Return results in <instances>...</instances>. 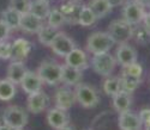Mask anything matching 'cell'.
<instances>
[{"mask_svg": "<svg viewBox=\"0 0 150 130\" xmlns=\"http://www.w3.org/2000/svg\"><path fill=\"white\" fill-rule=\"evenodd\" d=\"M122 74H126L129 76H132V78H138L141 79L142 78V74H143V67L138 62H133L129 66L124 67V71H122Z\"/></svg>", "mask_w": 150, "mask_h": 130, "instance_id": "31", "label": "cell"}, {"mask_svg": "<svg viewBox=\"0 0 150 130\" xmlns=\"http://www.w3.org/2000/svg\"><path fill=\"white\" fill-rule=\"evenodd\" d=\"M0 130H15V129L6 125V124H3V125H0Z\"/></svg>", "mask_w": 150, "mask_h": 130, "instance_id": "40", "label": "cell"}, {"mask_svg": "<svg viewBox=\"0 0 150 130\" xmlns=\"http://www.w3.org/2000/svg\"><path fill=\"white\" fill-rule=\"evenodd\" d=\"M82 7H83V4L79 0H69L67 3L62 4L59 10L61 11L62 16L65 18V23L74 25V24H78V18H79Z\"/></svg>", "mask_w": 150, "mask_h": 130, "instance_id": "9", "label": "cell"}, {"mask_svg": "<svg viewBox=\"0 0 150 130\" xmlns=\"http://www.w3.org/2000/svg\"><path fill=\"white\" fill-rule=\"evenodd\" d=\"M139 117H141L143 124L149 125L150 124V109H143L139 112Z\"/></svg>", "mask_w": 150, "mask_h": 130, "instance_id": "36", "label": "cell"}, {"mask_svg": "<svg viewBox=\"0 0 150 130\" xmlns=\"http://www.w3.org/2000/svg\"><path fill=\"white\" fill-rule=\"evenodd\" d=\"M82 71L73 68L69 64L61 66V82H64L67 86H77L82 81Z\"/></svg>", "mask_w": 150, "mask_h": 130, "instance_id": "19", "label": "cell"}, {"mask_svg": "<svg viewBox=\"0 0 150 130\" xmlns=\"http://www.w3.org/2000/svg\"><path fill=\"white\" fill-rule=\"evenodd\" d=\"M107 1L109 3V5L112 6V8L113 7H115V6H120V5H122L126 0H107Z\"/></svg>", "mask_w": 150, "mask_h": 130, "instance_id": "38", "label": "cell"}, {"mask_svg": "<svg viewBox=\"0 0 150 130\" xmlns=\"http://www.w3.org/2000/svg\"><path fill=\"white\" fill-rule=\"evenodd\" d=\"M5 124L4 123V111H0V125Z\"/></svg>", "mask_w": 150, "mask_h": 130, "instance_id": "41", "label": "cell"}, {"mask_svg": "<svg viewBox=\"0 0 150 130\" xmlns=\"http://www.w3.org/2000/svg\"><path fill=\"white\" fill-rule=\"evenodd\" d=\"M117 63H119L121 67H126L129 64L137 61V53L133 47L127 43H121L117 49L115 54Z\"/></svg>", "mask_w": 150, "mask_h": 130, "instance_id": "12", "label": "cell"}, {"mask_svg": "<svg viewBox=\"0 0 150 130\" xmlns=\"http://www.w3.org/2000/svg\"><path fill=\"white\" fill-rule=\"evenodd\" d=\"M88 7L94 12L97 19L105 18L107 15H109L112 10V6L107 0H90L88 3Z\"/></svg>", "mask_w": 150, "mask_h": 130, "instance_id": "24", "label": "cell"}, {"mask_svg": "<svg viewBox=\"0 0 150 130\" xmlns=\"http://www.w3.org/2000/svg\"><path fill=\"white\" fill-rule=\"evenodd\" d=\"M74 97H76V100L79 103V105L85 109L95 108L100 101L98 93L95 91V88L86 84H78L76 86Z\"/></svg>", "mask_w": 150, "mask_h": 130, "instance_id": "4", "label": "cell"}, {"mask_svg": "<svg viewBox=\"0 0 150 130\" xmlns=\"http://www.w3.org/2000/svg\"><path fill=\"white\" fill-rule=\"evenodd\" d=\"M115 64H117L115 57L112 56L109 53L97 54V55H94V57L91 59V66L95 73L106 78L113 73Z\"/></svg>", "mask_w": 150, "mask_h": 130, "instance_id": "5", "label": "cell"}, {"mask_svg": "<svg viewBox=\"0 0 150 130\" xmlns=\"http://www.w3.org/2000/svg\"><path fill=\"white\" fill-rule=\"evenodd\" d=\"M10 28L7 27V25L3 22V20H0V42L1 41H6L8 36H10Z\"/></svg>", "mask_w": 150, "mask_h": 130, "instance_id": "35", "label": "cell"}, {"mask_svg": "<svg viewBox=\"0 0 150 130\" xmlns=\"http://www.w3.org/2000/svg\"><path fill=\"white\" fill-rule=\"evenodd\" d=\"M21 86L25 93L33 94V93H36V92H39V91H41L42 80L37 73L27 72L23 78V80L21 81Z\"/></svg>", "mask_w": 150, "mask_h": 130, "instance_id": "17", "label": "cell"}, {"mask_svg": "<svg viewBox=\"0 0 150 130\" xmlns=\"http://www.w3.org/2000/svg\"><path fill=\"white\" fill-rule=\"evenodd\" d=\"M47 121L52 128L60 130L61 128H64L69 124L70 118H69V115L66 113L65 110H61L59 108H54V109H51L48 111Z\"/></svg>", "mask_w": 150, "mask_h": 130, "instance_id": "16", "label": "cell"}, {"mask_svg": "<svg viewBox=\"0 0 150 130\" xmlns=\"http://www.w3.org/2000/svg\"><path fill=\"white\" fill-rule=\"evenodd\" d=\"M133 27L124 19L113 20L108 25V34L115 43H126L133 36Z\"/></svg>", "mask_w": 150, "mask_h": 130, "instance_id": "3", "label": "cell"}, {"mask_svg": "<svg viewBox=\"0 0 150 130\" xmlns=\"http://www.w3.org/2000/svg\"><path fill=\"white\" fill-rule=\"evenodd\" d=\"M133 35L136 36V38H137V40H138L139 42H146V40L150 37V35L146 32V30H145L143 27L133 30Z\"/></svg>", "mask_w": 150, "mask_h": 130, "instance_id": "34", "label": "cell"}, {"mask_svg": "<svg viewBox=\"0 0 150 130\" xmlns=\"http://www.w3.org/2000/svg\"><path fill=\"white\" fill-rule=\"evenodd\" d=\"M29 12L35 17L40 18L41 20L47 19L51 12V7H49V3L46 0H33L30 3V8Z\"/></svg>", "mask_w": 150, "mask_h": 130, "instance_id": "21", "label": "cell"}, {"mask_svg": "<svg viewBox=\"0 0 150 130\" xmlns=\"http://www.w3.org/2000/svg\"><path fill=\"white\" fill-rule=\"evenodd\" d=\"M103 91L105 93L113 97L118 92L121 91V81L119 76H113V78H107L103 81Z\"/></svg>", "mask_w": 150, "mask_h": 130, "instance_id": "27", "label": "cell"}, {"mask_svg": "<svg viewBox=\"0 0 150 130\" xmlns=\"http://www.w3.org/2000/svg\"><path fill=\"white\" fill-rule=\"evenodd\" d=\"M43 27L42 20L40 18L35 17L34 15H31L30 12L27 13H23L21 16V22H19V29H22L24 32L28 34H37L41 28Z\"/></svg>", "mask_w": 150, "mask_h": 130, "instance_id": "15", "label": "cell"}, {"mask_svg": "<svg viewBox=\"0 0 150 130\" xmlns=\"http://www.w3.org/2000/svg\"><path fill=\"white\" fill-rule=\"evenodd\" d=\"M31 51V43L25 38H17L11 44V60L22 61L25 60Z\"/></svg>", "mask_w": 150, "mask_h": 130, "instance_id": "11", "label": "cell"}, {"mask_svg": "<svg viewBox=\"0 0 150 130\" xmlns=\"http://www.w3.org/2000/svg\"><path fill=\"white\" fill-rule=\"evenodd\" d=\"M142 124L143 122L139 115H137L130 110L121 112L118 120V125L121 130H141Z\"/></svg>", "mask_w": 150, "mask_h": 130, "instance_id": "10", "label": "cell"}, {"mask_svg": "<svg viewBox=\"0 0 150 130\" xmlns=\"http://www.w3.org/2000/svg\"><path fill=\"white\" fill-rule=\"evenodd\" d=\"M58 30L55 28H52L49 25H43L41 28V30L37 32V37H39V41L41 44L46 45V47H49L51 43L53 42V40L55 38V36L58 35Z\"/></svg>", "mask_w": 150, "mask_h": 130, "instance_id": "25", "label": "cell"}, {"mask_svg": "<svg viewBox=\"0 0 150 130\" xmlns=\"http://www.w3.org/2000/svg\"><path fill=\"white\" fill-rule=\"evenodd\" d=\"M131 104H132V98L131 94L127 92L120 91L115 96H113V106L115 111H118L119 113L130 110Z\"/></svg>", "mask_w": 150, "mask_h": 130, "instance_id": "22", "label": "cell"}, {"mask_svg": "<svg viewBox=\"0 0 150 130\" xmlns=\"http://www.w3.org/2000/svg\"><path fill=\"white\" fill-rule=\"evenodd\" d=\"M46 1H48V3H49V1H51V0H46Z\"/></svg>", "mask_w": 150, "mask_h": 130, "instance_id": "45", "label": "cell"}, {"mask_svg": "<svg viewBox=\"0 0 150 130\" xmlns=\"http://www.w3.org/2000/svg\"><path fill=\"white\" fill-rule=\"evenodd\" d=\"M96 20H97L96 16L88 7V5H83L79 13V18H78V24H81L82 27H91L93 24H95Z\"/></svg>", "mask_w": 150, "mask_h": 130, "instance_id": "28", "label": "cell"}, {"mask_svg": "<svg viewBox=\"0 0 150 130\" xmlns=\"http://www.w3.org/2000/svg\"><path fill=\"white\" fill-rule=\"evenodd\" d=\"M60 130H73V129H71L70 127H67V125H66V127H64V128H61Z\"/></svg>", "mask_w": 150, "mask_h": 130, "instance_id": "42", "label": "cell"}, {"mask_svg": "<svg viewBox=\"0 0 150 130\" xmlns=\"http://www.w3.org/2000/svg\"><path fill=\"white\" fill-rule=\"evenodd\" d=\"M49 103V98L48 96L42 92V91H39L36 93L29 94L28 98V109L31 113H41L42 111H45V109L47 108Z\"/></svg>", "mask_w": 150, "mask_h": 130, "instance_id": "14", "label": "cell"}, {"mask_svg": "<svg viewBox=\"0 0 150 130\" xmlns=\"http://www.w3.org/2000/svg\"><path fill=\"white\" fill-rule=\"evenodd\" d=\"M47 20H48V25L49 27H52V28H60L62 27L65 23V18L64 16H62L61 13V11L59 8H53L51 10V12H49V16L47 17Z\"/></svg>", "mask_w": 150, "mask_h": 130, "instance_id": "30", "label": "cell"}, {"mask_svg": "<svg viewBox=\"0 0 150 130\" xmlns=\"http://www.w3.org/2000/svg\"><path fill=\"white\" fill-rule=\"evenodd\" d=\"M65 63L69 66L77 68L79 71H84L88 67V56L81 48H74L65 56Z\"/></svg>", "mask_w": 150, "mask_h": 130, "instance_id": "13", "label": "cell"}, {"mask_svg": "<svg viewBox=\"0 0 150 130\" xmlns=\"http://www.w3.org/2000/svg\"><path fill=\"white\" fill-rule=\"evenodd\" d=\"M143 7H150V0H137Z\"/></svg>", "mask_w": 150, "mask_h": 130, "instance_id": "39", "label": "cell"}, {"mask_svg": "<svg viewBox=\"0 0 150 130\" xmlns=\"http://www.w3.org/2000/svg\"><path fill=\"white\" fill-rule=\"evenodd\" d=\"M115 42L109 36L108 32H94L88 37L86 41V49H88L91 54H103L114 47Z\"/></svg>", "mask_w": 150, "mask_h": 130, "instance_id": "1", "label": "cell"}, {"mask_svg": "<svg viewBox=\"0 0 150 130\" xmlns=\"http://www.w3.org/2000/svg\"><path fill=\"white\" fill-rule=\"evenodd\" d=\"M16 94V85L8 79L0 80V100H11Z\"/></svg>", "mask_w": 150, "mask_h": 130, "instance_id": "26", "label": "cell"}, {"mask_svg": "<svg viewBox=\"0 0 150 130\" xmlns=\"http://www.w3.org/2000/svg\"><path fill=\"white\" fill-rule=\"evenodd\" d=\"M145 127H146L145 130H150V124H149V125H145Z\"/></svg>", "mask_w": 150, "mask_h": 130, "instance_id": "43", "label": "cell"}, {"mask_svg": "<svg viewBox=\"0 0 150 130\" xmlns=\"http://www.w3.org/2000/svg\"><path fill=\"white\" fill-rule=\"evenodd\" d=\"M120 81H121V91L131 94L133 91H136V88L138 87V85L141 82V79H138V78L129 76L126 74H121Z\"/></svg>", "mask_w": 150, "mask_h": 130, "instance_id": "29", "label": "cell"}, {"mask_svg": "<svg viewBox=\"0 0 150 130\" xmlns=\"http://www.w3.org/2000/svg\"><path fill=\"white\" fill-rule=\"evenodd\" d=\"M4 123L13 129L24 128L28 123V113L19 106H8L4 110Z\"/></svg>", "mask_w": 150, "mask_h": 130, "instance_id": "7", "label": "cell"}, {"mask_svg": "<svg viewBox=\"0 0 150 130\" xmlns=\"http://www.w3.org/2000/svg\"><path fill=\"white\" fill-rule=\"evenodd\" d=\"M145 7H143L137 0H127V1L124 3V7H122V19L126 20L129 24L133 25H138L144 16H145Z\"/></svg>", "mask_w": 150, "mask_h": 130, "instance_id": "6", "label": "cell"}, {"mask_svg": "<svg viewBox=\"0 0 150 130\" xmlns=\"http://www.w3.org/2000/svg\"><path fill=\"white\" fill-rule=\"evenodd\" d=\"M143 28L146 30V32L150 35V12H146L143 18Z\"/></svg>", "mask_w": 150, "mask_h": 130, "instance_id": "37", "label": "cell"}, {"mask_svg": "<svg viewBox=\"0 0 150 130\" xmlns=\"http://www.w3.org/2000/svg\"><path fill=\"white\" fill-rule=\"evenodd\" d=\"M21 13L13 8L7 7L1 12V20L10 28V30H17L19 29V22H21Z\"/></svg>", "mask_w": 150, "mask_h": 130, "instance_id": "23", "label": "cell"}, {"mask_svg": "<svg viewBox=\"0 0 150 130\" xmlns=\"http://www.w3.org/2000/svg\"><path fill=\"white\" fill-rule=\"evenodd\" d=\"M27 72L28 71L22 61H12L7 68V79L15 85H21Z\"/></svg>", "mask_w": 150, "mask_h": 130, "instance_id": "20", "label": "cell"}, {"mask_svg": "<svg viewBox=\"0 0 150 130\" xmlns=\"http://www.w3.org/2000/svg\"><path fill=\"white\" fill-rule=\"evenodd\" d=\"M76 101V97H74V92L66 87H61L55 93V105L57 108L67 111L69 109L72 108V105Z\"/></svg>", "mask_w": 150, "mask_h": 130, "instance_id": "18", "label": "cell"}, {"mask_svg": "<svg viewBox=\"0 0 150 130\" xmlns=\"http://www.w3.org/2000/svg\"><path fill=\"white\" fill-rule=\"evenodd\" d=\"M30 3H31L30 0H10L8 7L13 8L15 11H17V12H19L21 15H23V13L29 12Z\"/></svg>", "mask_w": 150, "mask_h": 130, "instance_id": "32", "label": "cell"}, {"mask_svg": "<svg viewBox=\"0 0 150 130\" xmlns=\"http://www.w3.org/2000/svg\"><path fill=\"white\" fill-rule=\"evenodd\" d=\"M49 47H51L54 54L65 57L72 49L76 48V44H74L72 38L65 35L64 32H58V35L55 36V38Z\"/></svg>", "mask_w": 150, "mask_h": 130, "instance_id": "8", "label": "cell"}, {"mask_svg": "<svg viewBox=\"0 0 150 130\" xmlns=\"http://www.w3.org/2000/svg\"><path fill=\"white\" fill-rule=\"evenodd\" d=\"M37 74L41 78L42 82H46L47 85L51 86H55L59 82H61V64L51 60H46L41 62Z\"/></svg>", "mask_w": 150, "mask_h": 130, "instance_id": "2", "label": "cell"}, {"mask_svg": "<svg viewBox=\"0 0 150 130\" xmlns=\"http://www.w3.org/2000/svg\"><path fill=\"white\" fill-rule=\"evenodd\" d=\"M0 59L1 60L11 59V44L6 41L0 42Z\"/></svg>", "mask_w": 150, "mask_h": 130, "instance_id": "33", "label": "cell"}, {"mask_svg": "<svg viewBox=\"0 0 150 130\" xmlns=\"http://www.w3.org/2000/svg\"><path fill=\"white\" fill-rule=\"evenodd\" d=\"M15 130H24V128H18V129H15Z\"/></svg>", "mask_w": 150, "mask_h": 130, "instance_id": "44", "label": "cell"}]
</instances>
